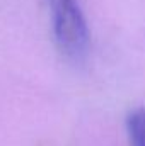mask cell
Masks as SVG:
<instances>
[{"label":"cell","instance_id":"obj_2","mask_svg":"<svg viewBox=\"0 0 145 146\" xmlns=\"http://www.w3.org/2000/svg\"><path fill=\"white\" fill-rule=\"evenodd\" d=\"M130 146H145V107L130 112L126 121Z\"/></svg>","mask_w":145,"mask_h":146},{"label":"cell","instance_id":"obj_1","mask_svg":"<svg viewBox=\"0 0 145 146\" xmlns=\"http://www.w3.org/2000/svg\"><path fill=\"white\" fill-rule=\"evenodd\" d=\"M51 15L53 36L62 54L73 63L89 53V29L79 0H46Z\"/></svg>","mask_w":145,"mask_h":146}]
</instances>
